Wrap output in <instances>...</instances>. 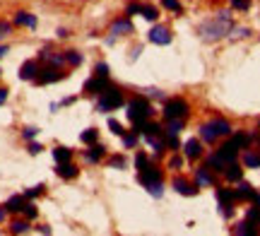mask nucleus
I'll return each instance as SVG.
<instances>
[{
    "mask_svg": "<svg viewBox=\"0 0 260 236\" xmlns=\"http://www.w3.org/2000/svg\"><path fill=\"white\" fill-rule=\"evenodd\" d=\"M29 219H12V224H10V234H27L29 231Z\"/></svg>",
    "mask_w": 260,
    "mask_h": 236,
    "instance_id": "cd10ccee",
    "label": "nucleus"
},
{
    "mask_svg": "<svg viewBox=\"0 0 260 236\" xmlns=\"http://www.w3.org/2000/svg\"><path fill=\"white\" fill-rule=\"evenodd\" d=\"M44 193H46V186H44V183H39V186H34V188L24 190V198L34 200V198H39V195H44Z\"/></svg>",
    "mask_w": 260,
    "mask_h": 236,
    "instance_id": "e433bc0d",
    "label": "nucleus"
},
{
    "mask_svg": "<svg viewBox=\"0 0 260 236\" xmlns=\"http://www.w3.org/2000/svg\"><path fill=\"white\" fill-rule=\"evenodd\" d=\"M145 142H147V147H152V152H154L157 157H161L164 150H167V145H164L161 138H145Z\"/></svg>",
    "mask_w": 260,
    "mask_h": 236,
    "instance_id": "a878e982",
    "label": "nucleus"
},
{
    "mask_svg": "<svg viewBox=\"0 0 260 236\" xmlns=\"http://www.w3.org/2000/svg\"><path fill=\"white\" fill-rule=\"evenodd\" d=\"M152 104H149L147 96H135V99H130L128 106H125V116H128V121L133 123V128H138L142 125L145 121L152 118Z\"/></svg>",
    "mask_w": 260,
    "mask_h": 236,
    "instance_id": "f03ea898",
    "label": "nucleus"
},
{
    "mask_svg": "<svg viewBox=\"0 0 260 236\" xmlns=\"http://www.w3.org/2000/svg\"><path fill=\"white\" fill-rule=\"evenodd\" d=\"M217 157H219V159H222L224 164L229 166V164H232V161H236V157H239V147H236V145H234L232 140L224 142L222 147L217 150Z\"/></svg>",
    "mask_w": 260,
    "mask_h": 236,
    "instance_id": "ddd939ff",
    "label": "nucleus"
},
{
    "mask_svg": "<svg viewBox=\"0 0 260 236\" xmlns=\"http://www.w3.org/2000/svg\"><path fill=\"white\" fill-rule=\"evenodd\" d=\"M253 186L251 183H246V181H239V188H236V198L239 200H251V195H253Z\"/></svg>",
    "mask_w": 260,
    "mask_h": 236,
    "instance_id": "bb28decb",
    "label": "nucleus"
},
{
    "mask_svg": "<svg viewBox=\"0 0 260 236\" xmlns=\"http://www.w3.org/2000/svg\"><path fill=\"white\" fill-rule=\"evenodd\" d=\"M53 159H56V164L73 161V150H70V147H56V150H53Z\"/></svg>",
    "mask_w": 260,
    "mask_h": 236,
    "instance_id": "393cba45",
    "label": "nucleus"
},
{
    "mask_svg": "<svg viewBox=\"0 0 260 236\" xmlns=\"http://www.w3.org/2000/svg\"><path fill=\"white\" fill-rule=\"evenodd\" d=\"M219 205H222V208H219V212H222L224 219L234 217V203H219Z\"/></svg>",
    "mask_w": 260,
    "mask_h": 236,
    "instance_id": "de8ad7c7",
    "label": "nucleus"
},
{
    "mask_svg": "<svg viewBox=\"0 0 260 236\" xmlns=\"http://www.w3.org/2000/svg\"><path fill=\"white\" fill-rule=\"evenodd\" d=\"M80 140H82L84 145H94V142L99 140V130H96V128H87V130H82Z\"/></svg>",
    "mask_w": 260,
    "mask_h": 236,
    "instance_id": "2f4dec72",
    "label": "nucleus"
},
{
    "mask_svg": "<svg viewBox=\"0 0 260 236\" xmlns=\"http://www.w3.org/2000/svg\"><path fill=\"white\" fill-rule=\"evenodd\" d=\"M198 130H200V140L212 145V142H217L224 135H232V123L226 121V118H212V121L203 123Z\"/></svg>",
    "mask_w": 260,
    "mask_h": 236,
    "instance_id": "7ed1b4c3",
    "label": "nucleus"
},
{
    "mask_svg": "<svg viewBox=\"0 0 260 236\" xmlns=\"http://www.w3.org/2000/svg\"><path fill=\"white\" fill-rule=\"evenodd\" d=\"M258 130H260V121H258Z\"/></svg>",
    "mask_w": 260,
    "mask_h": 236,
    "instance_id": "0e129e2a",
    "label": "nucleus"
},
{
    "mask_svg": "<svg viewBox=\"0 0 260 236\" xmlns=\"http://www.w3.org/2000/svg\"><path fill=\"white\" fill-rule=\"evenodd\" d=\"M70 104H75V96H65V99L58 106H70Z\"/></svg>",
    "mask_w": 260,
    "mask_h": 236,
    "instance_id": "4d7b16f0",
    "label": "nucleus"
},
{
    "mask_svg": "<svg viewBox=\"0 0 260 236\" xmlns=\"http://www.w3.org/2000/svg\"><path fill=\"white\" fill-rule=\"evenodd\" d=\"M222 174H224V179L229 181V183H239V181L243 179V169L239 166V164H236V161H232V164H229V166H226Z\"/></svg>",
    "mask_w": 260,
    "mask_h": 236,
    "instance_id": "aec40b11",
    "label": "nucleus"
},
{
    "mask_svg": "<svg viewBox=\"0 0 260 236\" xmlns=\"http://www.w3.org/2000/svg\"><path fill=\"white\" fill-rule=\"evenodd\" d=\"M243 164H246L248 169H260V154L258 152H246V154H243Z\"/></svg>",
    "mask_w": 260,
    "mask_h": 236,
    "instance_id": "7c9ffc66",
    "label": "nucleus"
},
{
    "mask_svg": "<svg viewBox=\"0 0 260 236\" xmlns=\"http://www.w3.org/2000/svg\"><path fill=\"white\" fill-rule=\"evenodd\" d=\"M149 164V157L147 154H145V152H138V154H135V169H145V166H147Z\"/></svg>",
    "mask_w": 260,
    "mask_h": 236,
    "instance_id": "37998d69",
    "label": "nucleus"
},
{
    "mask_svg": "<svg viewBox=\"0 0 260 236\" xmlns=\"http://www.w3.org/2000/svg\"><path fill=\"white\" fill-rule=\"evenodd\" d=\"M65 77H68V73H63L60 68L46 65L44 70H39V75L34 77V82H37V85H53V82H60Z\"/></svg>",
    "mask_w": 260,
    "mask_h": 236,
    "instance_id": "423d86ee",
    "label": "nucleus"
},
{
    "mask_svg": "<svg viewBox=\"0 0 260 236\" xmlns=\"http://www.w3.org/2000/svg\"><path fill=\"white\" fill-rule=\"evenodd\" d=\"M39 63L37 60H24L22 63V68H19V80H34V77L39 75Z\"/></svg>",
    "mask_w": 260,
    "mask_h": 236,
    "instance_id": "f3484780",
    "label": "nucleus"
},
{
    "mask_svg": "<svg viewBox=\"0 0 260 236\" xmlns=\"http://www.w3.org/2000/svg\"><path fill=\"white\" fill-rule=\"evenodd\" d=\"M164 118H188V114H190V106H188L186 99H181V96H176V99H167L164 102Z\"/></svg>",
    "mask_w": 260,
    "mask_h": 236,
    "instance_id": "39448f33",
    "label": "nucleus"
},
{
    "mask_svg": "<svg viewBox=\"0 0 260 236\" xmlns=\"http://www.w3.org/2000/svg\"><path fill=\"white\" fill-rule=\"evenodd\" d=\"M44 150V147H41V145H39V142H31L29 140V147H27V152L29 154H39V152Z\"/></svg>",
    "mask_w": 260,
    "mask_h": 236,
    "instance_id": "864d4df0",
    "label": "nucleus"
},
{
    "mask_svg": "<svg viewBox=\"0 0 260 236\" xmlns=\"http://www.w3.org/2000/svg\"><path fill=\"white\" fill-rule=\"evenodd\" d=\"M253 140H255V138H253V135H248V132H234V138H232V142L239 147V150H246Z\"/></svg>",
    "mask_w": 260,
    "mask_h": 236,
    "instance_id": "b1692460",
    "label": "nucleus"
},
{
    "mask_svg": "<svg viewBox=\"0 0 260 236\" xmlns=\"http://www.w3.org/2000/svg\"><path fill=\"white\" fill-rule=\"evenodd\" d=\"M164 179V171L159 169V166H154V164H147L145 169H140L138 171V183L140 186H152V183H157V181Z\"/></svg>",
    "mask_w": 260,
    "mask_h": 236,
    "instance_id": "0eeeda50",
    "label": "nucleus"
},
{
    "mask_svg": "<svg viewBox=\"0 0 260 236\" xmlns=\"http://www.w3.org/2000/svg\"><path fill=\"white\" fill-rule=\"evenodd\" d=\"M5 102H8V89H5V87H0V106L5 104Z\"/></svg>",
    "mask_w": 260,
    "mask_h": 236,
    "instance_id": "6e6d98bb",
    "label": "nucleus"
},
{
    "mask_svg": "<svg viewBox=\"0 0 260 236\" xmlns=\"http://www.w3.org/2000/svg\"><path fill=\"white\" fill-rule=\"evenodd\" d=\"M140 10H142V3L133 0V3H128V5H125V15H128V17H133V15H140Z\"/></svg>",
    "mask_w": 260,
    "mask_h": 236,
    "instance_id": "c03bdc74",
    "label": "nucleus"
},
{
    "mask_svg": "<svg viewBox=\"0 0 260 236\" xmlns=\"http://www.w3.org/2000/svg\"><path fill=\"white\" fill-rule=\"evenodd\" d=\"M217 200L219 203H236V190H232V188H217Z\"/></svg>",
    "mask_w": 260,
    "mask_h": 236,
    "instance_id": "c85d7f7f",
    "label": "nucleus"
},
{
    "mask_svg": "<svg viewBox=\"0 0 260 236\" xmlns=\"http://www.w3.org/2000/svg\"><path fill=\"white\" fill-rule=\"evenodd\" d=\"M109 130H111L113 135H121V138H123V132H125L123 130V125L116 121V118H109Z\"/></svg>",
    "mask_w": 260,
    "mask_h": 236,
    "instance_id": "09e8293b",
    "label": "nucleus"
},
{
    "mask_svg": "<svg viewBox=\"0 0 260 236\" xmlns=\"http://www.w3.org/2000/svg\"><path fill=\"white\" fill-rule=\"evenodd\" d=\"M10 31H12V24H10V22H3V19H0V41L8 37Z\"/></svg>",
    "mask_w": 260,
    "mask_h": 236,
    "instance_id": "603ef678",
    "label": "nucleus"
},
{
    "mask_svg": "<svg viewBox=\"0 0 260 236\" xmlns=\"http://www.w3.org/2000/svg\"><path fill=\"white\" fill-rule=\"evenodd\" d=\"M39 58H41L46 65H53V68H63V63H65V53H56V51H51V48H41Z\"/></svg>",
    "mask_w": 260,
    "mask_h": 236,
    "instance_id": "4468645a",
    "label": "nucleus"
},
{
    "mask_svg": "<svg viewBox=\"0 0 260 236\" xmlns=\"http://www.w3.org/2000/svg\"><path fill=\"white\" fill-rule=\"evenodd\" d=\"M161 140H164V145H167L169 150H178V147H181V142H178L176 135H167V132H164V135H161Z\"/></svg>",
    "mask_w": 260,
    "mask_h": 236,
    "instance_id": "a19ab883",
    "label": "nucleus"
},
{
    "mask_svg": "<svg viewBox=\"0 0 260 236\" xmlns=\"http://www.w3.org/2000/svg\"><path fill=\"white\" fill-rule=\"evenodd\" d=\"M10 53V48L8 46H0V58H5Z\"/></svg>",
    "mask_w": 260,
    "mask_h": 236,
    "instance_id": "680f3d73",
    "label": "nucleus"
},
{
    "mask_svg": "<svg viewBox=\"0 0 260 236\" xmlns=\"http://www.w3.org/2000/svg\"><path fill=\"white\" fill-rule=\"evenodd\" d=\"M58 37H60V39H65V37H68V29H63V27H60V29H58Z\"/></svg>",
    "mask_w": 260,
    "mask_h": 236,
    "instance_id": "e2e57ef3",
    "label": "nucleus"
},
{
    "mask_svg": "<svg viewBox=\"0 0 260 236\" xmlns=\"http://www.w3.org/2000/svg\"><path fill=\"white\" fill-rule=\"evenodd\" d=\"M232 231H234V234H239V236H255V234H258L255 224H251L248 219H246V222H241V224H236Z\"/></svg>",
    "mask_w": 260,
    "mask_h": 236,
    "instance_id": "5701e85b",
    "label": "nucleus"
},
{
    "mask_svg": "<svg viewBox=\"0 0 260 236\" xmlns=\"http://www.w3.org/2000/svg\"><path fill=\"white\" fill-rule=\"evenodd\" d=\"M171 186H174V190H176L178 195H188V198H193V195L200 193V188L195 183H190L188 179H183V176H176V179L171 181Z\"/></svg>",
    "mask_w": 260,
    "mask_h": 236,
    "instance_id": "1a4fd4ad",
    "label": "nucleus"
},
{
    "mask_svg": "<svg viewBox=\"0 0 260 236\" xmlns=\"http://www.w3.org/2000/svg\"><path fill=\"white\" fill-rule=\"evenodd\" d=\"M133 31H135V27H133V22H130L128 15L121 17V19H113V24H111V37L113 39L125 37V34H133Z\"/></svg>",
    "mask_w": 260,
    "mask_h": 236,
    "instance_id": "9d476101",
    "label": "nucleus"
},
{
    "mask_svg": "<svg viewBox=\"0 0 260 236\" xmlns=\"http://www.w3.org/2000/svg\"><path fill=\"white\" fill-rule=\"evenodd\" d=\"M145 190H147V193L152 195V198H161V195H164V183H161V181H157V183H152V186H147Z\"/></svg>",
    "mask_w": 260,
    "mask_h": 236,
    "instance_id": "ea45409f",
    "label": "nucleus"
},
{
    "mask_svg": "<svg viewBox=\"0 0 260 236\" xmlns=\"http://www.w3.org/2000/svg\"><path fill=\"white\" fill-rule=\"evenodd\" d=\"M147 39L152 41V44H157V46H167V44H171V31H169V27H164V24H154V27L147 31Z\"/></svg>",
    "mask_w": 260,
    "mask_h": 236,
    "instance_id": "6e6552de",
    "label": "nucleus"
},
{
    "mask_svg": "<svg viewBox=\"0 0 260 236\" xmlns=\"http://www.w3.org/2000/svg\"><path fill=\"white\" fill-rule=\"evenodd\" d=\"M234 10H248L251 8V0H229Z\"/></svg>",
    "mask_w": 260,
    "mask_h": 236,
    "instance_id": "3c124183",
    "label": "nucleus"
},
{
    "mask_svg": "<svg viewBox=\"0 0 260 236\" xmlns=\"http://www.w3.org/2000/svg\"><path fill=\"white\" fill-rule=\"evenodd\" d=\"M161 8H167L169 12H176V15L183 12V5H181L178 0H161Z\"/></svg>",
    "mask_w": 260,
    "mask_h": 236,
    "instance_id": "58836bf2",
    "label": "nucleus"
},
{
    "mask_svg": "<svg viewBox=\"0 0 260 236\" xmlns=\"http://www.w3.org/2000/svg\"><path fill=\"white\" fill-rule=\"evenodd\" d=\"M22 212H24V217H27V219H37V215H39V210H37V205H34V203H27Z\"/></svg>",
    "mask_w": 260,
    "mask_h": 236,
    "instance_id": "49530a36",
    "label": "nucleus"
},
{
    "mask_svg": "<svg viewBox=\"0 0 260 236\" xmlns=\"http://www.w3.org/2000/svg\"><path fill=\"white\" fill-rule=\"evenodd\" d=\"M169 166H171V169H181V166H183V159H181V157H171Z\"/></svg>",
    "mask_w": 260,
    "mask_h": 236,
    "instance_id": "5fc2aeb1",
    "label": "nucleus"
},
{
    "mask_svg": "<svg viewBox=\"0 0 260 236\" xmlns=\"http://www.w3.org/2000/svg\"><path fill=\"white\" fill-rule=\"evenodd\" d=\"M125 164H128V159H125L123 154H113V157H109V166H111V169H125Z\"/></svg>",
    "mask_w": 260,
    "mask_h": 236,
    "instance_id": "c9c22d12",
    "label": "nucleus"
},
{
    "mask_svg": "<svg viewBox=\"0 0 260 236\" xmlns=\"http://www.w3.org/2000/svg\"><path fill=\"white\" fill-rule=\"evenodd\" d=\"M15 27H27V29H37V15L31 12H17L15 19H12Z\"/></svg>",
    "mask_w": 260,
    "mask_h": 236,
    "instance_id": "dca6fc26",
    "label": "nucleus"
},
{
    "mask_svg": "<svg viewBox=\"0 0 260 236\" xmlns=\"http://www.w3.org/2000/svg\"><path fill=\"white\" fill-rule=\"evenodd\" d=\"M186 125V118H167V125H164V132L167 135H178Z\"/></svg>",
    "mask_w": 260,
    "mask_h": 236,
    "instance_id": "4be33fe9",
    "label": "nucleus"
},
{
    "mask_svg": "<svg viewBox=\"0 0 260 236\" xmlns=\"http://www.w3.org/2000/svg\"><path fill=\"white\" fill-rule=\"evenodd\" d=\"M205 164H207V166H210L212 171H224V169H226V164H224V161L217 157V152H212V154L205 159Z\"/></svg>",
    "mask_w": 260,
    "mask_h": 236,
    "instance_id": "c756f323",
    "label": "nucleus"
},
{
    "mask_svg": "<svg viewBox=\"0 0 260 236\" xmlns=\"http://www.w3.org/2000/svg\"><path fill=\"white\" fill-rule=\"evenodd\" d=\"M109 87V77H99L94 75L84 82V94H102L104 89Z\"/></svg>",
    "mask_w": 260,
    "mask_h": 236,
    "instance_id": "f8f14e48",
    "label": "nucleus"
},
{
    "mask_svg": "<svg viewBox=\"0 0 260 236\" xmlns=\"http://www.w3.org/2000/svg\"><path fill=\"white\" fill-rule=\"evenodd\" d=\"M5 215H8V210H5V205H0V222H5Z\"/></svg>",
    "mask_w": 260,
    "mask_h": 236,
    "instance_id": "052dcab7",
    "label": "nucleus"
},
{
    "mask_svg": "<svg viewBox=\"0 0 260 236\" xmlns=\"http://www.w3.org/2000/svg\"><path fill=\"white\" fill-rule=\"evenodd\" d=\"M246 37H251V29L248 27H232V31H229V39L232 41H239V39H246Z\"/></svg>",
    "mask_w": 260,
    "mask_h": 236,
    "instance_id": "72a5a7b5",
    "label": "nucleus"
},
{
    "mask_svg": "<svg viewBox=\"0 0 260 236\" xmlns=\"http://www.w3.org/2000/svg\"><path fill=\"white\" fill-rule=\"evenodd\" d=\"M39 234H51V227H46V224H41V227H37Z\"/></svg>",
    "mask_w": 260,
    "mask_h": 236,
    "instance_id": "bf43d9fd",
    "label": "nucleus"
},
{
    "mask_svg": "<svg viewBox=\"0 0 260 236\" xmlns=\"http://www.w3.org/2000/svg\"><path fill=\"white\" fill-rule=\"evenodd\" d=\"M109 73H111V68H109V63H96V65H94V75H99V77H109Z\"/></svg>",
    "mask_w": 260,
    "mask_h": 236,
    "instance_id": "a18cd8bd",
    "label": "nucleus"
},
{
    "mask_svg": "<svg viewBox=\"0 0 260 236\" xmlns=\"http://www.w3.org/2000/svg\"><path fill=\"white\" fill-rule=\"evenodd\" d=\"M65 63L73 65V68L82 65V53H77V51H65Z\"/></svg>",
    "mask_w": 260,
    "mask_h": 236,
    "instance_id": "473e14b6",
    "label": "nucleus"
},
{
    "mask_svg": "<svg viewBox=\"0 0 260 236\" xmlns=\"http://www.w3.org/2000/svg\"><path fill=\"white\" fill-rule=\"evenodd\" d=\"M251 203H253V205H260V193H258V190H253V195H251Z\"/></svg>",
    "mask_w": 260,
    "mask_h": 236,
    "instance_id": "13d9d810",
    "label": "nucleus"
},
{
    "mask_svg": "<svg viewBox=\"0 0 260 236\" xmlns=\"http://www.w3.org/2000/svg\"><path fill=\"white\" fill-rule=\"evenodd\" d=\"M232 27H234L232 12H219L217 17L205 19L203 24L198 27V34H200V39H205V41H219V39L229 37Z\"/></svg>",
    "mask_w": 260,
    "mask_h": 236,
    "instance_id": "f257e3e1",
    "label": "nucleus"
},
{
    "mask_svg": "<svg viewBox=\"0 0 260 236\" xmlns=\"http://www.w3.org/2000/svg\"><path fill=\"white\" fill-rule=\"evenodd\" d=\"M56 174L60 179H75V176L80 174V166H75L73 161H63V164L56 166Z\"/></svg>",
    "mask_w": 260,
    "mask_h": 236,
    "instance_id": "6ab92c4d",
    "label": "nucleus"
},
{
    "mask_svg": "<svg viewBox=\"0 0 260 236\" xmlns=\"http://www.w3.org/2000/svg\"><path fill=\"white\" fill-rule=\"evenodd\" d=\"M138 138H140V132H135V130H130V132H123V145H125V147H130V150H133V147L138 145Z\"/></svg>",
    "mask_w": 260,
    "mask_h": 236,
    "instance_id": "4c0bfd02",
    "label": "nucleus"
},
{
    "mask_svg": "<svg viewBox=\"0 0 260 236\" xmlns=\"http://www.w3.org/2000/svg\"><path fill=\"white\" fill-rule=\"evenodd\" d=\"M246 219H248L251 224H260V205H253V208L248 210V215H246Z\"/></svg>",
    "mask_w": 260,
    "mask_h": 236,
    "instance_id": "79ce46f5",
    "label": "nucleus"
},
{
    "mask_svg": "<svg viewBox=\"0 0 260 236\" xmlns=\"http://www.w3.org/2000/svg\"><path fill=\"white\" fill-rule=\"evenodd\" d=\"M195 186L198 188H210L214 186V176H212V169L205 164V166H198L195 169Z\"/></svg>",
    "mask_w": 260,
    "mask_h": 236,
    "instance_id": "9b49d317",
    "label": "nucleus"
},
{
    "mask_svg": "<svg viewBox=\"0 0 260 236\" xmlns=\"http://www.w3.org/2000/svg\"><path fill=\"white\" fill-rule=\"evenodd\" d=\"M183 152H186V159H200L203 157V142L193 138V140H186L183 145Z\"/></svg>",
    "mask_w": 260,
    "mask_h": 236,
    "instance_id": "2eb2a0df",
    "label": "nucleus"
},
{
    "mask_svg": "<svg viewBox=\"0 0 260 236\" xmlns=\"http://www.w3.org/2000/svg\"><path fill=\"white\" fill-rule=\"evenodd\" d=\"M125 104V96L118 87L109 85L104 89L102 94H99V102H96V111L99 114H109V111H116V109H121Z\"/></svg>",
    "mask_w": 260,
    "mask_h": 236,
    "instance_id": "20e7f679",
    "label": "nucleus"
},
{
    "mask_svg": "<svg viewBox=\"0 0 260 236\" xmlns=\"http://www.w3.org/2000/svg\"><path fill=\"white\" fill-rule=\"evenodd\" d=\"M140 15L147 19V22H157V17H159V12H157V8H152V5H142V10H140Z\"/></svg>",
    "mask_w": 260,
    "mask_h": 236,
    "instance_id": "f704fd0d",
    "label": "nucleus"
},
{
    "mask_svg": "<svg viewBox=\"0 0 260 236\" xmlns=\"http://www.w3.org/2000/svg\"><path fill=\"white\" fill-rule=\"evenodd\" d=\"M39 135V128H34V125H27V128H22V138L24 140H34Z\"/></svg>",
    "mask_w": 260,
    "mask_h": 236,
    "instance_id": "8fccbe9b",
    "label": "nucleus"
},
{
    "mask_svg": "<svg viewBox=\"0 0 260 236\" xmlns=\"http://www.w3.org/2000/svg\"><path fill=\"white\" fill-rule=\"evenodd\" d=\"M104 154H106V147L99 145V142H94V145H89V150L84 152V159L89 161V164H96V161L104 159Z\"/></svg>",
    "mask_w": 260,
    "mask_h": 236,
    "instance_id": "a211bd4d",
    "label": "nucleus"
},
{
    "mask_svg": "<svg viewBox=\"0 0 260 236\" xmlns=\"http://www.w3.org/2000/svg\"><path fill=\"white\" fill-rule=\"evenodd\" d=\"M24 205H27V198H24V195H12V198L5 203V210L12 212V215H17V212L24 210Z\"/></svg>",
    "mask_w": 260,
    "mask_h": 236,
    "instance_id": "412c9836",
    "label": "nucleus"
}]
</instances>
